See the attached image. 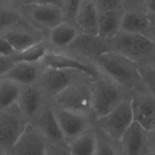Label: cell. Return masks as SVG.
<instances>
[{
    "instance_id": "9",
    "label": "cell",
    "mask_w": 155,
    "mask_h": 155,
    "mask_svg": "<svg viewBox=\"0 0 155 155\" xmlns=\"http://www.w3.org/2000/svg\"><path fill=\"white\" fill-rule=\"evenodd\" d=\"M29 120L16 106L0 112V148L8 151L22 134Z\"/></svg>"
},
{
    "instance_id": "24",
    "label": "cell",
    "mask_w": 155,
    "mask_h": 155,
    "mask_svg": "<svg viewBox=\"0 0 155 155\" xmlns=\"http://www.w3.org/2000/svg\"><path fill=\"white\" fill-rule=\"evenodd\" d=\"M71 155H94L96 148L95 125L68 143Z\"/></svg>"
},
{
    "instance_id": "3",
    "label": "cell",
    "mask_w": 155,
    "mask_h": 155,
    "mask_svg": "<svg viewBox=\"0 0 155 155\" xmlns=\"http://www.w3.org/2000/svg\"><path fill=\"white\" fill-rule=\"evenodd\" d=\"M127 94L123 87L109 77L101 74L92 81V115L94 119L104 116L116 107Z\"/></svg>"
},
{
    "instance_id": "26",
    "label": "cell",
    "mask_w": 155,
    "mask_h": 155,
    "mask_svg": "<svg viewBox=\"0 0 155 155\" xmlns=\"http://www.w3.org/2000/svg\"><path fill=\"white\" fill-rule=\"evenodd\" d=\"M50 51L49 45L46 41H39L21 52H17L9 57L12 63L16 62H38Z\"/></svg>"
},
{
    "instance_id": "32",
    "label": "cell",
    "mask_w": 155,
    "mask_h": 155,
    "mask_svg": "<svg viewBox=\"0 0 155 155\" xmlns=\"http://www.w3.org/2000/svg\"><path fill=\"white\" fill-rule=\"evenodd\" d=\"M31 4L56 5L63 8V0H23L19 5H31Z\"/></svg>"
},
{
    "instance_id": "36",
    "label": "cell",
    "mask_w": 155,
    "mask_h": 155,
    "mask_svg": "<svg viewBox=\"0 0 155 155\" xmlns=\"http://www.w3.org/2000/svg\"><path fill=\"white\" fill-rule=\"evenodd\" d=\"M143 9L146 14L155 17V0H144Z\"/></svg>"
},
{
    "instance_id": "12",
    "label": "cell",
    "mask_w": 155,
    "mask_h": 155,
    "mask_svg": "<svg viewBox=\"0 0 155 155\" xmlns=\"http://www.w3.org/2000/svg\"><path fill=\"white\" fill-rule=\"evenodd\" d=\"M41 61L46 67L76 69L83 72L85 76H87L92 81L101 74L99 69L92 62L78 58L64 52L48 51V53L45 55Z\"/></svg>"
},
{
    "instance_id": "5",
    "label": "cell",
    "mask_w": 155,
    "mask_h": 155,
    "mask_svg": "<svg viewBox=\"0 0 155 155\" xmlns=\"http://www.w3.org/2000/svg\"><path fill=\"white\" fill-rule=\"evenodd\" d=\"M132 122L131 97L129 93L110 113L96 119L95 126L118 143Z\"/></svg>"
},
{
    "instance_id": "10",
    "label": "cell",
    "mask_w": 155,
    "mask_h": 155,
    "mask_svg": "<svg viewBox=\"0 0 155 155\" xmlns=\"http://www.w3.org/2000/svg\"><path fill=\"white\" fill-rule=\"evenodd\" d=\"M52 107L62 134L67 143L71 142L80 134L95 125V119L91 115L77 113V112L59 109L53 106Z\"/></svg>"
},
{
    "instance_id": "4",
    "label": "cell",
    "mask_w": 155,
    "mask_h": 155,
    "mask_svg": "<svg viewBox=\"0 0 155 155\" xmlns=\"http://www.w3.org/2000/svg\"><path fill=\"white\" fill-rule=\"evenodd\" d=\"M50 104L59 109L92 115V80L84 78L69 85L50 99Z\"/></svg>"
},
{
    "instance_id": "39",
    "label": "cell",
    "mask_w": 155,
    "mask_h": 155,
    "mask_svg": "<svg viewBox=\"0 0 155 155\" xmlns=\"http://www.w3.org/2000/svg\"><path fill=\"white\" fill-rule=\"evenodd\" d=\"M154 155H155V154H154Z\"/></svg>"
},
{
    "instance_id": "18",
    "label": "cell",
    "mask_w": 155,
    "mask_h": 155,
    "mask_svg": "<svg viewBox=\"0 0 155 155\" xmlns=\"http://www.w3.org/2000/svg\"><path fill=\"white\" fill-rule=\"evenodd\" d=\"M44 64L38 62H16L11 68L3 74V78L20 84L21 86H27L37 83L41 76Z\"/></svg>"
},
{
    "instance_id": "1",
    "label": "cell",
    "mask_w": 155,
    "mask_h": 155,
    "mask_svg": "<svg viewBox=\"0 0 155 155\" xmlns=\"http://www.w3.org/2000/svg\"><path fill=\"white\" fill-rule=\"evenodd\" d=\"M91 62L102 74L109 77L129 93L144 90L137 63L122 55L107 51L92 59Z\"/></svg>"
},
{
    "instance_id": "38",
    "label": "cell",
    "mask_w": 155,
    "mask_h": 155,
    "mask_svg": "<svg viewBox=\"0 0 155 155\" xmlns=\"http://www.w3.org/2000/svg\"><path fill=\"white\" fill-rule=\"evenodd\" d=\"M0 155H9V153L6 151V150H4V149H1V148H0Z\"/></svg>"
},
{
    "instance_id": "27",
    "label": "cell",
    "mask_w": 155,
    "mask_h": 155,
    "mask_svg": "<svg viewBox=\"0 0 155 155\" xmlns=\"http://www.w3.org/2000/svg\"><path fill=\"white\" fill-rule=\"evenodd\" d=\"M96 148L94 155H120L118 143L95 126Z\"/></svg>"
},
{
    "instance_id": "15",
    "label": "cell",
    "mask_w": 155,
    "mask_h": 155,
    "mask_svg": "<svg viewBox=\"0 0 155 155\" xmlns=\"http://www.w3.org/2000/svg\"><path fill=\"white\" fill-rule=\"evenodd\" d=\"M49 102L44 91L35 83L22 87L17 107L29 122H33Z\"/></svg>"
},
{
    "instance_id": "7",
    "label": "cell",
    "mask_w": 155,
    "mask_h": 155,
    "mask_svg": "<svg viewBox=\"0 0 155 155\" xmlns=\"http://www.w3.org/2000/svg\"><path fill=\"white\" fill-rule=\"evenodd\" d=\"M84 78L88 77L76 69L45 66L36 84L41 87L50 101V99L63 91L69 85Z\"/></svg>"
},
{
    "instance_id": "31",
    "label": "cell",
    "mask_w": 155,
    "mask_h": 155,
    "mask_svg": "<svg viewBox=\"0 0 155 155\" xmlns=\"http://www.w3.org/2000/svg\"><path fill=\"white\" fill-rule=\"evenodd\" d=\"M47 155H71L68 143H48Z\"/></svg>"
},
{
    "instance_id": "6",
    "label": "cell",
    "mask_w": 155,
    "mask_h": 155,
    "mask_svg": "<svg viewBox=\"0 0 155 155\" xmlns=\"http://www.w3.org/2000/svg\"><path fill=\"white\" fill-rule=\"evenodd\" d=\"M120 155H154L155 131L132 122L118 142Z\"/></svg>"
},
{
    "instance_id": "21",
    "label": "cell",
    "mask_w": 155,
    "mask_h": 155,
    "mask_svg": "<svg viewBox=\"0 0 155 155\" xmlns=\"http://www.w3.org/2000/svg\"><path fill=\"white\" fill-rule=\"evenodd\" d=\"M98 15L93 0H82V3L74 17V24L81 33L97 35L98 31Z\"/></svg>"
},
{
    "instance_id": "33",
    "label": "cell",
    "mask_w": 155,
    "mask_h": 155,
    "mask_svg": "<svg viewBox=\"0 0 155 155\" xmlns=\"http://www.w3.org/2000/svg\"><path fill=\"white\" fill-rule=\"evenodd\" d=\"M15 54V50L12 49L7 39L0 34V57H7L9 58Z\"/></svg>"
},
{
    "instance_id": "11",
    "label": "cell",
    "mask_w": 155,
    "mask_h": 155,
    "mask_svg": "<svg viewBox=\"0 0 155 155\" xmlns=\"http://www.w3.org/2000/svg\"><path fill=\"white\" fill-rule=\"evenodd\" d=\"M48 143V140L35 124L29 122L7 152L9 155H47Z\"/></svg>"
},
{
    "instance_id": "28",
    "label": "cell",
    "mask_w": 155,
    "mask_h": 155,
    "mask_svg": "<svg viewBox=\"0 0 155 155\" xmlns=\"http://www.w3.org/2000/svg\"><path fill=\"white\" fill-rule=\"evenodd\" d=\"M144 90L155 94V67L154 62L151 63H137Z\"/></svg>"
},
{
    "instance_id": "20",
    "label": "cell",
    "mask_w": 155,
    "mask_h": 155,
    "mask_svg": "<svg viewBox=\"0 0 155 155\" xmlns=\"http://www.w3.org/2000/svg\"><path fill=\"white\" fill-rule=\"evenodd\" d=\"M32 123L35 124L37 128L42 132L49 143H67L62 134L58 121L53 112V107L50 102L42 109Z\"/></svg>"
},
{
    "instance_id": "14",
    "label": "cell",
    "mask_w": 155,
    "mask_h": 155,
    "mask_svg": "<svg viewBox=\"0 0 155 155\" xmlns=\"http://www.w3.org/2000/svg\"><path fill=\"white\" fill-rule=\"evenodd\" d=\"M107 51H109L107 41L102 39L98 35L79 32L71 45L63 52L91 62L92 59Z\"/></svg>"
},
{
    "instance_id": "29",
    "label": "cell",
    "mask_w": 155,
    "mask_h": 155,
    "mask_svg": "<svg viewBox=\"0 0 155 155\" xmlns=\"http://www.w3.org/2000/svg\"><path fill=\"white\" fill-rule=\"evenodd\" d=\"M81 3L82 0H63V11L65 14L66 21L74 24V17Z\"/></svg>"
},
{
    "instance_id": "34",
    "label": "cell",
    "mask_w": 155,
    "mask_h": 155,
    "mask_svg": "<svg viewBox=\"0 0 155 155\" xmlns=\"http://www.w3.org/2000/svg\"><path fill=\"white\" fill-rule=\"evenodd\" d=\"M123 8L125 11H144V0H122Z\"/></svg>"
},
{
    "instance_id": "17",
    "label": "cell",
    "mask_w": 155,
    "mask_h": 155,
    "mask_svg": "<svg viewBox=\"0 0 155 155\" xmlns=\"http://www.w3.org/2000/svg\"><path fill=\"white\" fill-rule=\"evenodd\" d=\"M0 34L5 37L7 41L11 44L12 49L15 50V53L23 51L39 41H46V33L33 28L30 25H23L8 29Z\"/></svg>"
},
{
    "instance_id": "19",
    "label": "cell",
    "mask_w": 155,
    "mask_h": 155,
    "mask_svg": "<svg viewBox=\"0 0 155 155\" xmlns=\"http://www.w3.org/2000/svg\"><path fill=\"white\" fill-rule=\"evenodd\" d=\"M79 33L77 27L68 21H63L46 32L50 51L63 52Z\"/></svg>"
},
{
    "instance_id": "35",
    "label": "cell",
    "mask_w": 155,
    "mask_h": 155,
    "mask_svg": "<svg viewBox=\"0 0 155 155\" xmlns=\"http://www.w3.org/2000/svg\"><path fill=\"white\" fill-rule=\"evenodd\" d=\"M12 60L7 57H0V77L3 76L12 65Z\"/></svg>"
},
{
    "instance_id": "2",
    "label": "cell",
    "mask_w": 155,
    "mask_h": 155,
    "mask_svg": "<svg viewBox=\"0 0 155 155\" xmlns=\"http://www.w3.org/2000/svg\"><path fill=\"white\" fill-rule=\"evenodd\" d=\"M109 51L122 55L136 63H151L155 57V39L137 33L119 31L107 41Z\"/></svg>"
},
{
    "instance_id": "22",
    "label": "cell",
    "mask_w": 155,
    "mask_h": 155,
    "mask_svg": "<svg viewBox=\"0 0 155 155\" xmlns=\"http://www.w3.org/2000/svg\"><path fill=\"white\" fill-rule=\"evenodd\" d=\"M124 9L99 12L97 35L104 41L113 38L120 31L121 18Z\"/></svg>"
},
{
    "instance_id": "13",
    "label": "cell",
    "mask_w": 155,
    "mask_h": 155,
    "mask_svg": "<svg viewBox=\"0 0 155 155\" xmlns=\"http://www.w3.org/2000/svg\"><path fill=\"white\" fill-rule=\"evenodd\" d=\"M134 121L143 128L155 131V94L141 90L130 93Z\"/></svg>"
},
{
    "instance_id": "8",
    "label": "cell",
    "mask_w": 155,
    "mask_h": 155,
    "mask_svg": "<svg viewBox=\"0 0 155 155\" xmlns=\"http://www.w3.org/2000/svg\"><path fill=\"white\" fill-rule=\"evenodd\" d=\"M25 20L30 26L46 33L61 22L65 21V14L62 7L56 5H18Z\"/></svg>"
},
{
    "instance_id": "25",
    "label": "cell",
    "mask_w": 155,
    "mask_h": 155,
    "mask_svg": "<svg viewBox=\"0 0 155 155\" xmlns=\"http://www.w3.org/2000/svg\"><path fill=\"white\" fill-rule=\"evenodd\" d=\"M22 87L12 80L0 77V112L16 106Z\"/></svg>"
},
{
    "instance_id": "37",
    "label": "cell",
    "mask_w": 155,
    "mask_h": 155,
    "mask_svg": "<svg viewBox=\"0 0 155 155\" xmlns=\"http://www.w3.org/2000/svg\"><path fill=\"white\" fill-rule=\"evenodd\" d=\"M2 1H5L7 3L12 4V5H19L23 0H2Z\"/></svg>"
},
{
    "instance_id": "16",
    "label": "cell",
    "mask_w": 155,
    "mask_h": 155,
    "mask_svg": "<svg viewBox=\"0 0 155 155\" xmlns=\"http://www.w3.org/2000/svg\"><path fill=\"white\" fill-rule=\"evenodd\" d=\"M120 31L137 33L154 39L155 17L144 11H123Z\"/></svg>"
},
{
    "instance_id": "30",
    "label": "cell",
    "mask_w": 155,
    "mask_h": 155,
    "mask_svg": "<svg viewBox=\"0 0 155 155\" xmlns=\"http://www.w3.org/2000/svg\"><path fill=\"white\" fill-rule=\"evenodd\" d=\"M93 2L98 12L124 9L122 0H93Z\"/></svg>"
},
{
    "instance_id": "23",
    "label": "cell",
    "mask_w": 155,
    "mask_h": 155,
    "mask_svg": "<svg viewBox=\"0 0 155 155\" xmlns=\"http://www.w3.org/2000/svg\"><path fill=\"white\" fill-rule=\"evenodd\" d=\"M29 25L18 5H12L0 0V33L8 29Z\"/></svg>"
}]
</instances>
